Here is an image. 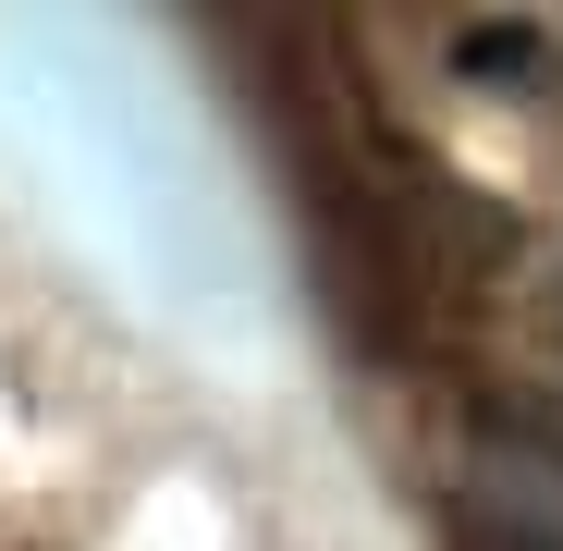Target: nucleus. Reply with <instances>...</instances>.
<instances>
[{"instance_id": "obj_1", "label": "nucleus", "mask_w": 563, "mask_h": 551, "mask_svg": "<svg viewBox=\"0 0 563 551\" xmlns=\"http://www.w3.org/2000/svg\"><path fill=\"white\" fill-rule=\"evenodd\" d=\"M441 527L453 551H563V417L551 405H465L441 453Z\"/></svg>"}, {"instance_id": "obj_2", "label": "nucleus", "mask_w": 563, "mask_h": 551, "mask_svg": "<svg viewBox=\"0 0 563 551\" xmlns=\"http://www.w3.org/2000/svg\"><path fill=\"white\" fill-rule=\"evenodd\" d=\"M551 343H563V295H551Z\"/></svg>"}]
</instances>
